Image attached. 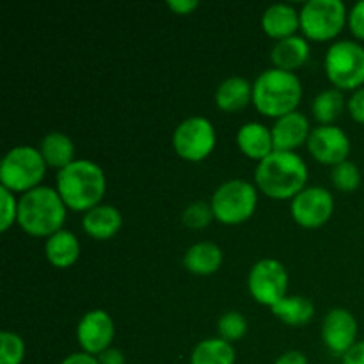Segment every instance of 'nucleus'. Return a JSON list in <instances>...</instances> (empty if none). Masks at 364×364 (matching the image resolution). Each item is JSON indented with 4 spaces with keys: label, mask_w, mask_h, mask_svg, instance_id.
<instances>
[{
    "label": "nucleus",
    "mask_w": 364,
    "mask_h": 364,
    "mask_svg": "<svg viewBox=\"0 0 364 364\" xmlns=\"http://www.w3.org/2000/svg\"><path fill=\"white\" fill-rule=\"evenodd\" d=\"M55 188L68 208L85 213L102 205L107 191V178L96 162L77 159L64 169L57 171Z\"/></svg>",
    "instance_id": "obj_1"
},
{
    "label": "nucleus",
    "mask_w": 364,
    "mask_h": 364,
    "mask_svg": "<svg viewBox=\"0 0 364 364\" xmlns=\"http://www.w3.org/2000/svg\"><path fill=\"white\" fill-rule=\"evenodd\" d=\"M255 181L270 199H294L308 183V166L295 151H274L258 162Z\"/></svg>",
    "instance_id": "obj_2"
},
{
    "label": "nucleus",
    "mask_w": 364,
    "mask_h": 364,
    "mask_svg": "<svg viewBox=\"0 0 364 364\" xmlns=\"http://www.w3.org/2000/svg\"><path fill=\"white\" fill-rule=\"evenodd\" d=\"M66 210L57 188L41 185L18 199V226L31 237H52L63 230Z\"/></svg>",
    "instance_id": "obj_3"
},
{
    "label": "nucleus",
    "mask_w": 364,
    "mask_h": 364,
    "mask_svg": "<svg viewBox=\"0 0 364 364\" xmlns=\"http://www.w3.org/2000/svg\"><path fill=\"white\" fill-rule=\"evenodd\" d=\"M302 100V82L294 71L270 68L252 82V103L267 117H279L295 112Z\"/></svg>",
    "instance_id": "obj_4"
},
{
    "label": "nucleus",
    "mask_w": 364,
    "mask_h": 364,
    "mask_svg": "<svg viewBox=\"0 0 364 364\" xmlns=\"http://www.w3.org/2000/svg\"><path fill=\"white\" fill-rule=\"evenodd\" d=\"M46 167L48 166L38 148L16 146L6 153L0 164V187L7 188L13 194H25L32 188L41 187Z\"/></svg>",
    "instance_id": "obj_5"
},
{
    "label": "nucleus",
    "mask_w": 364,
    "mask_h": 364,
    "mask_svg": "<svg viewBox=\"0 0 364 364\" xmlns=\"http://www.w3.org/2000/svg\"><path fill=\"white\" fill-rule=\"evenodd\" d=\"M326 75L340 91H358L364 87V46L343 39L327 48L323 59Z\"/></svg>",
    "instance_id": "obj_6"
},
{
    "label": "nucleus",
    "mask_w": 364,
    "mask_h": 364,
    "mask_svg": "<svg viewBox=\"0 0 364 364\" xmlns=\"http://www.w3.org/2000/svg\"><path fill=\"white\" fill-rule=\"evenodd\" d=\"M210 205H212L213 217L219 223L235 226L245 223L255 213L258 206V192L252 183L235 178L217 187Z\"/></svg>",
    "instance_id": "obj_7"
},
{
    "label": "nucleus",
    "mask_w": 364,
    "mask_h": 364,
    "mask_svg": "<svg viewBox=\"0 0 364 364\" xmlns=\"http://www.w3.org/2000/svg\"><path fill=\"white\" fill-rule=\"evenodd\" d=\"M299 16L302 34L313 41L334 39L348 23L347 7L341 0H308Z\"/></svg>",
    "instance_id": "obj_8"
},
{
    "label": "nucleus",
    "mask_w": 364,
    "mask_h": 364,
    "mask_svg": "<svg viewBox=\"0 0 364 364\" xmlns=\"http://www.w3.org/2000/svg\"><path fill=\"white\" fill-rule=\"evenodd\" d=\"M217 144L215 127L208 117L191 116L181 121L173 134V146L178 156L188 162H201L212 155Z\"/></svg>",
    "instance_id": "obj_9"
},
{
    "label": "nucleus",
    "mask_w": 364,
    "mask_h": 364,
    "mask_svg": "<svg viewBox=\"0 0 364 364\" xmlns=\"http://www.w3.org/2000/svg\"><path fill=\"white\" fill-rule=\"evenodd\" d=\"M247 288L251 297L258 304L270 309L287 297L288 270L279 259L263 258L252 265L247 277Z\"/></svg>",
    "instance_id": "obj_10"
},
{
    "label": "nucleus",
    "mask_w": 364,
    "mask_h": 364,
    "mask_svg": "<svg viewBox=\"0 0 364 364\" xmlns=\"http://www.w3.org/2000/svg\"><path fill=\"white\" fill-rule=\"evenodd\" d=\"M334 198L323 187H306L290 203V213L306 230L322 228L333 217Z\"/></svg>",
    "instance_id": "obj_11"
},
{
    "label": "nucleus",
    "mask_w": 364,
    "mask_h": 364,
    "mask_svg": "<svg viewBox=\"0 0 364 364\" xmlns=\"http://www.w3.org/2000/svg\"><path fill=\"white\" fill-rule=\"evenodd\" d=\"M114 336H116V326L112 316L105 309H91L82 316L77 326V340L82 352L95 358L110 348Z\"/></svg>",
    "instance_id": "obj_12"
},
{
    "label": "nucleus",
    "mask_w": 364,
    "mask_h": 364,
    "mask_svg": "<svg viewBox=\"0 0 364 364\" xmlns=\"http://www.w3.org/2000/svg\"><path fill=\"white\" fill-rule=\"evenodd\" d=\"M308 151L326 166H338L350 155V139L336 124H320L313 128L308 139Z\"/></svg>",
    "instance_id": "obj_13"
},
{
    "label": "nucleus",
    "mask_w": 364,
    "mask_h": 364,
    "mask_svg": "<svg viewBox=\"0 0 364 364\" xmlns=\"http://www.w3.org/2000/svg\"><path fill=\"white\" fill-rule=\"evenodd\" d=\"M358 320L348 309L334 308L323 316L322 341L333 354L343 358L358 343Z\"/></svg>",
    "instance_id": "obj_14"
},
{
    "label": "nucleus",
    "mask_w": 364,
    "mask_h": 364,
    "mask_svg": "<svg viewBox=\"0 0 364 364\" xmlns=\"http://www.w3.org/2000/svg\"><path fill=\"white\" fill-rule=\"evenodd\" d=\"M272 130L274 149L276 151H295L302 144H308L311 127L306 114L301 110L287 114V116L276 119Z\"/></svg>",
    "instance_id": "obj_15"
},
{
    "label": "nucleus",
    "mask_w": 364,
    "mask_h": 364,
    "mask_svg": "<svg viewBox=\"0 0 364 364\" xmlns=\"http://www.w3.org/2000/svg\"><path fill=\"white\" fill-rule=\"evenodd\" d=\"M237 144L245 156H249L251 160H258V162H262L270 153L276 151L272 130L263 123H256V121H249L238 128Z\"/></svg>",
    "instance_id": "obj_16"
},
{
    "label": "nucleus",
    "mask_w": 364,
    "mask_h": 364,
    "mask_svg": "<svg viewBox=\"0 0 364 364\" xmlns=\"http://www.w3.org/2000/svg\"><path fill=\"white\" fill-rule=\"evenodd\" d=\"M262 27L267 36L279 41V39L295 36V32L301 28V16L291 4H272L263 13Z\"/></svg>",
    "instance_id": "obj_17"
},
{
    "label": "nucleus",
    "mask_w": 364,
    "mask_h": 364,
    "mask_svg": "<svg viewBox=\"0 0 364 364\" xmlns=\"http://www.w3.org/2000/svg\"><path fill=\"white\" fill-rule=\"evenodd\" d=\"M121 226H123V215L112 205H98L82 217L84 231L96 240H109L119 233Z\"/></svg>",
    "instance_id": "obj_18"
},
{
    "label": "nucleus",
    "mask_w": 364,
    "mask_h": 364,
    "mask_svg": "<svg viewBox=\"0 0 364 364\" xmlns=\"http://www.w3.org/2000/svg\"><path fill=\"white\" fill-rule=\"evenodd\" d=\"M252 102V84L244 77H228L217 85L215 103L224 112H238Z\"/></svg>",
    "instance_id": "obj_19"
},
{
    "label": "nucleus",
    "mask_w": 364,
    "mask_h": 364,
    "mask_svg": "<svg viewBox=\"0 0 364 364\" xmlns=\"http://www.w3.org/2000/svg\"><path fill=\"white\" fill-rule=\"evenodd\" d=\"M45 256L55 269H68L75 265L80 256V242L77 235L68 230L57 231L55 235L46 238Z\"/></svg>",
    "instance_id": "obj_20"
},
{
    "label": "nucleus",
    "mask_w": 364,
    "mask_h": 364,
    "mask_svg": "<svg viewBox=\"0 0 364 364\" xmlns=\"http://www.w3.org/2000/svg\"><path fill=\"white\" fill-rule=\"evenodd\" d=\"M309 57V43L302 36H290L276 41V45L270 50V59L274 68H279L284 71H295L308 60Z\"/></svg>",
    "instance_id": "obj_21"
},
{
    "label": "nucleus",
    "mask_w": 364,
    "mask_h": 364,
    "mask_svg": "<svg viewBox=\"0 0 364 364\" xmlns=\"http://www.w3.org/2000/svg\"><path fill=\"white\" fill-rule=\"evenodd\" d=\"M223 251L213 242H198L183 256V265L194 276H212L223 265Z\"/></svg>",
    "instance_id": "obj_22"
},
{
    "label": "nucleus",
    "mask_w": 364,
    "mask_h": 364,
    "mask_svg": "<svg viewBox=\"0 0 364 364\" xmlns=\"http://www.w3.org/2000/svg\"><path fill=\"white\" fill-rule=\"evenodd\" d=\"M46 166L60 171L70 166L75 159V144L63 132H50L41 139L38 146Z\"/></svg>",
    "instance_id": "obj_23"
},
{
    "label": "nucleus",
    "mask_w": 364,
    "mask_h": 364,
    "mask_svg": "<svg viewBox=\"0 0 364 364\" xmlns=\"http://www.w3.org/2000/svg\"><path fill=\"white\" fill-rule=\"evenodd\" d=\"M274 316L291 327L308 326L315 316V304L304 295H287L272 308Z\"/></svg>",
    "instance_id": "obj_24"
},
{
    "label": "nucleus",
    "mask_w": 364,
    "mask_h": 364,
    "mask_svg": "<svg viewBox=\"0 0 364 364\" xmlns=\"http://www.w3.org/2000/svg\"><path fill=\"white\" fill-rule=\"evenodd\" d=\"M237 352L230 341L223 338H208L199 341L191 354V364H235Z\"/></svg>",
    "instance_id": "obj_25"
},
{
    "label": "nucleus",
    "mask_w": 364,
    "mask_h": 364,
    "mask_svg": "<svg viewBox=\"0 0 364 364\" xmlns=\"http://www.w3.org/2000/svg\"><path fill=\"white\" fill-rule=\"evenodd\" d=\"M345 107L343 92L340 89H326L318 92L311 103V112L315 119L322 124H333Z\"/></svg>",
    "instance_id": "obj_26"
},
{
    "label": "nucleus",
    "mask_w": 364,
    "mask_h": 364,
    "mask_svg": "<svg viewBox=\"0 0 364 364\" xmlns=\"http://www.w3.org/2000/svg\"><path fill=\"white\" fill-rule=\"evenodd\" d=\"M331 180H333L334 187L341 192H352L361 185V171L350 160L338 164L331 171Z\"/></svg>",
    "instance_id": "obj_27"
},
{
    "label": "nucleus",
    "mask_w": 364,
    "mask_h": 364,
    "mask_svg": "<svg viewBox=\"0 0 364 364\" xmlns=\"http://www.w3.org/2000/svg\"><path fill=\"white\" fill-rule=\"evenodd\" d=\"M25 359V341L20 334L0 333V364H21Z\"/></svg>",
    "instance_id": "obj_28"
},
{
    "label": "nucleus",
    "mask_w": 364,
    "mask_h": 364,
    "mask_svg": "<svg viewBox=\"0 0 364 364\" xmlns=\"http://www.w3.org/2000/svg\"><path fill=\"white\" fill-rule=\"evenodd\" d=\"M217 331H219V338L233 343V341L242 340L245 336V333H247V320H245L242 313L228 311L219 318Z\"/></svg>",
    "instance_id": "obj_29"
},
{
    "label": "nucleus",
    "mask_w": 364,
    "mask_h": 364,
    "mask_svg": "<svg viewBox=\"0 0 364 364\" xmlns=\"http://www.w3.org/2000/svg\"><path fill=\"white\" fill-rule=\"evenodd\" d=\"M213 219V210L210 203L205 201H196L191 203L187 208L181 213V220L187 228L191 230H203V228L208 226Z\"/></svg>",
    "instance_id": "obj_30"
},
{
    "label": "nucleus",
    "mask_w": 364,
    "mask_h": 364,
    "mask_svg": "<svg viewBox=\"0 0 364 364\" xmlns=\"http://www.w3.org/2000/svg\"><path fill=\"white\" fill-rule=\"evenodd\" d=\"M0 231L6 233L14 223H18V199L4 187H0Z\"/></svg>",
    "instance_id": "obj_31"
},
{
    "label": "nucleus",
    "mask_w": 364,
    "mask_h": 364,
    "mask_svg": "<svg viewBox=\"0 0 364 364\" xmlns=\"http://www.w3.org/2000/svg\"><path fill=\"white\" fill-rule=\"evenodd\" d=\"M348 28L355 38L364 41V0L354 4L348 11Z\"/></svg>",
    "instance_id": "obj_32"
},
{
    "label": "nucleus",
    "mask_w": 364,
    "mask_h": 364,
    "mask_svg": "<svg viewBox=\"0 0 364 364\" xmlns=\"http://www.w3.org/2000/svg\"><path fill=\"white\" fill-rule=\"evenodd\" d=\"M347 109L348 114L352 116V119L364 124V87L352 92V96L347 102Z\"/></svg>",
    "instance_id": "obj_33"
},
{
    "label": "nucleus",
    "mask_w": 364,
    "mask_h": 364,
    "mask_svg": "<svg viewBox=\"0 0 364 364\" xmlns=\"http://www.w3.org/2000/svg\"><path fill=\"white\" fill-rule=\"evenodd\" d=\"M167 7L176 14H191L196 7H199L198 0H167Z\"/></svg>",
    "instance_id": "obj_34"
},
{
    "label": "nucleus",
    "mask_w": 364,
    "mask_h": 364,
    "mask_svg": "<svg viewBox=\"0 0 364 364\" xmlns=\"http://www.w3.org/2000/svg\"><path fill=\"white\" fill-rule=\"evenodd\" d=\"M341 364H364V341H358V343L341 358Z\"/></svg>",
    "instance_id": "obj_35"
},
{
    "label": "nucleus",
    "mask_w": 364,
    "mask_h": 364,
    "mask_svg": "<svg viewBox=\"0 0 364 364\" xmlns=\"http://www.w3.org/2000/svg\"><path fill=\"white\" fill-rule=\"evenodd\" d=\"M98 363L100 364H124L127 363V359H124V354L119 350V348L110 347L98 355Z\"/></svg>",
    "instance_id": "obj_36"
},
{
    "label": "nucleus",
    "mask_w": 364,
    "mask_h": 364,
    "mask_svg": "<svg viewBox=\"0 0 364 364\" xmlns=\"http://www.w3.org/2000/svg\"><path fill=\"white\" fill-rule=\"evenodd\" d=\"M276 364H309L308 358L299 350H288L277 358Z\"/></svg>",
    "instance_id": "obj_37"
},
{
    "label": "nucleus",
    "mask_w": 364,
    "mask_h": 364,
    "mask_svg": "<svg viewBox=\"0 0 364 364\" xmlns=\"http://www.w3.org/2000/svg\"><path fill=\"white\" fill-rule=\"evenodd\" d=\"M60 364H100L98 358L91 354H85V352H75V354L68 355Z\"/></svg>",
    "instance_id": "obj_38"
}]
</instances>
